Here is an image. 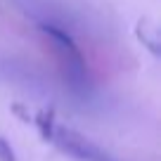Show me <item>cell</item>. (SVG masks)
Wrapping results in <instances>:
<instances>
[]
</instances>
